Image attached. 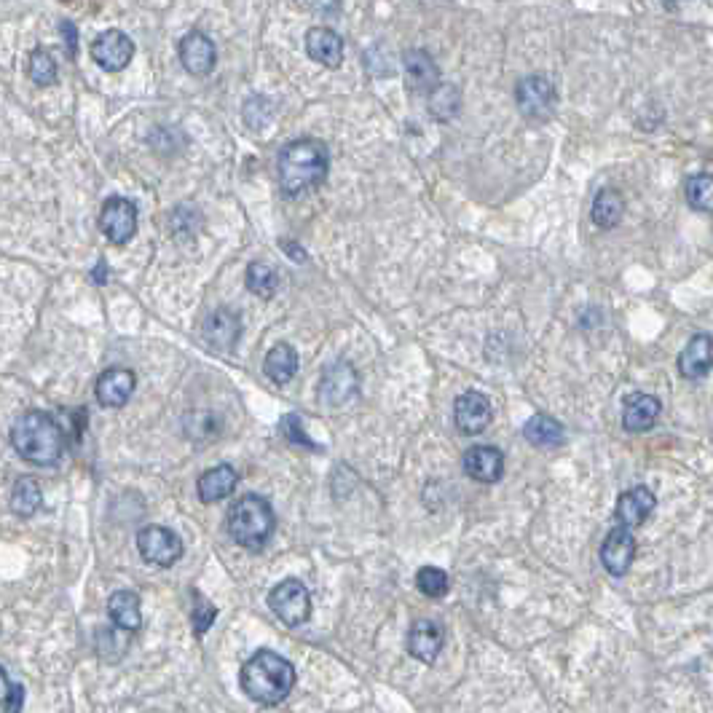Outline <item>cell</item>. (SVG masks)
<instances>
[{
    "instance_id": "1",
    "label": "cell",
    "mask_w": 713,
    "mask_h": 713,
    "mask_svg": "<svg viewBox=\"0 0 713 713\" xmlns=\"http://www.w3.org/2000/svg\"><path fill=\"white\" fill-rule=\"evenodd\" d=\"M330 169L328 145L303 137L295 143H287L279 151L277 177L279 188L285 196H301V193L325 183Z\"/></svg>"
},
{
    "instance_id": "2",
    "label": "cell",
    "mask_w": 713,
    "mask_h": 713,
    "mask_svg": "<svg viewBox=\"0 0 713 713\" xmlns=\"http://www.w3.org/2000/svg\"><path fill=\"white\" fill-rule=\"evenodd\" d=\"M11 445L25 462L49 467L65 451V429L51 413L27 411L11 427Z\"/></svg>"
},
{
    "instance_id": "3",
    "label": "cell",
    "mask_w": 713,
    "mask_h": 713,
    "mask_svg": "<svg viewBox=\"0 0 713 713\" xmlns=\"http://www.w3.org/2000/svg\"><path fill=\"white\" fill-rule=\"evenodd\" d=\"M242 689L244 695L261 705L282 703L295 687V668L271 649H261L242 665Z\"/></svg>"
},
{
    "instance_id": "4",
    "label": "cell",
    "mask_w": 713,
    "mask_h": 713,
    "mask_svg": "<svg viewBox=\"0 0 713 713\" xmlns=\"http://www.w3.org/2000/svg\"><path fill=\"white\" fill-rule=\"evenodd\" d=\"M274 526L277 518L263 496H242L228 512V534L244 550H261L274 534Z\"/></svg>"
},
{
    "instance_id": "5",
    "label": "cell",
    "mask_w": 713,
    "mask_h": 713,
    "mask_svg": "<svg viewBox=\"0 0 713 713\" xmlns=\"http://www.w3.org/2000/svg\"><path fill=\"white\" fill-rule=\"evenodd\" d=\"M515 100H518V110L526 121L542 124V121L553 118L558 94L547 76H526L515 89Z\"/></svg>"
},
{
    "instance_id": "6",
    "label": "cell",
    "mask_w": 713,
    "mask_h": 713,
    "mask_svg": "<svg viewBox=\"0 0 713 713\" xmlns=\"http://www.w3.org/2000/svg\"><path fill=\"white\" fill-rule=\"evenodd\" d=\"M269 606L271 612L277 614L279 620L290 625V628H298V625H303V622L311 617L309 590H306V585L298 582V579L279 582L277 588L269 593Z\"/></svg>"
},
{
    "instance_id": "7",
    "label": "cell",
    "mask_w": 713,
    "mask_h": 713,
    "mask_svg": "<svg viewBox=\"0 0 713 713\" xmlns=\"http://www.w3.org/2000/svg\"><path fill=\"white\" fill-rule=\"evenodd\" d=\"M100 231L110 244H126L137 234V207L135 202H129L124 196H110L108 202L102 204L100 212Z\"/></svg>"
},
{
    "instance_id": "8",
    "label": "cell",
    "mask_w": 713,
    "mask_h": 713,
    "mask_svg": "<svg viewBox=\"0 0 713 713\" xmlns=\"http://www.w3.org/2000/svg\"><path fill=\"white\" fill-rule=\"evenodd\" d=\"M137 550L148 563L156 566H172L183 558V542L175 531L164 526H145L137 534Z\"/></svg>"
},
{
    "instance_id": "9",
    "label": "cell",
    "mask_w": 713,
    "mask_h": 713,
    "mask_svg": "<svg viewBox=\"0 0 713 713\" xmlns=\"http://www.w3.org/2000/svg\"><path fill=\"white\" fill-rule=\"evenodd\" d=\"M89 54H92V59L102 70L118 73L135 57V41L126 33H121V30H105V33L94 38Z\"/></svg>"
},
{
    "instance_id": "10",
    "label": "cell",
    "mask_w": 713,
    "mask_h": 713,
    "mask_svg": "<svg viewBox=\"0 0 713 713\" xmlns=\"http://www.w3.org/2000/svg\"><path fill=\"white\" fill-rule=\"evenodd\" d=\"M357 392H360V376H357V370L346 360L333 362V365L322 373V381H319V397H322V403L338 408V405H346L349 400H354Z\"/></svg>"
},
{
    "instance_id": "11",
    "label": "cell",
    "mask_w": 713,
    "mask_h": 713,
    "mask_svg": "<svg viewBox=\"0 0 713 713\" xmlns=\"http://www.w3.org/2000/svg\"><path fill=\"white\" fill-rule=\"evenodd\" d=\"M403 73H405V86L411 94H432L440 81V68L435 65L432 54L424 49H408L403 54Z\"/></svg>"
},
{
    "instance_id": "12",
    "label": "cell",
    "mask_w": 713,
    "mask_h": 713,
    "mask_svg": "<svg viewBox=\"0 0 713 713\" xmlns=\"http://www.w3.org/2000/svg\"><path fill=\"white\" fill-rule=\"evenodd\" d=\"M491 419H494V411H491V403H488L486 395H480V392H464V395L456 397L453 421H456V429H459L462 435H480L483 429H488Z\"/></svg>"
},
{
    "instance_id": "13",
    "label": "cell",
    "mask_w": 713,
    "mask_h": 713,
    "mask_svg": "<svg viewBox=\"0 0 713 713\" xmlns=\"http://www.w3.org/2000/svg\"><path fill=\"white\" fill-rule=\"evenodd\" d=\"M636 558V539L633 531L625 526H617L606 534L604 547H601V563L612 577H625L630 569V563Z\"/></svg>"
},
{
    "instance_id": "14",
    "label": "cell",
    "mask_w": 713,
    "mask_h": 713,
    "mask_svg": "<svg viewBox=\"0 0 713 713\" xmlns=\"http://www.w3.org/2000/svg\"><path fill=\"white\" fill-rule=\"evenodd\" d=\"M177 51H180L183 68L188 70L191 76H207V73H212V68H215V62H218L215 43L204 33H199V30H191V33L185 35Z\"/></svg>"
},
{
    "instance_id": "15",
    "label": "cell",
    "mask_w": 713,
    "mask_h": 713,
    "mask_svg": "<svg viewBox=\"0 0 713 713\" xmlns=\"http://www.w3.org/2000/svg\"><path fill=\"white\" fill-rule=\"evenodd\" d=\"M239 336H242V319L231 309L212 311L202 328V338L207 341V346L218 349V352L234 349Z\"/></svg>"
},
{
    "instance_id": "16",
    "label": "cell",
    "mask_w": 713,
    "mask_h": 713,
    "mask_svg": "<svg viewBox=\"0 0 713 713\" xmlns=\"http://www.w3.org/2000/svg\"><path fill=\"white\" fill-rule=\"evenodd\" d=\"M137 376L129 368H110L97 378V403L105 408H121L135 392Z\"/></svg>"
},
{
    "instance_id": "17",
    "label": "cell",
    "mask_w": 713,
    "mask_h": 713,
    "mask_svg": "<svg viewBox=\"0 0 713 713\" xmlns=\"http://www.w3.org/2000/svg\"><path fill=\"white\" fill-rule=\"evenodd\" d=\"M306 54L322 68L336 70L344 62V41L330 27H311L306 33Z\"/></svg>"
},
{
    "instance_id": "18",
    "label": "cell",
    "mask_w": 713,
    "mask_h": 713,
    "mask_svg": "<svg viewBox=\"0 0 713 713\" xmlns=\"http://www.w3.org/2000/svg\"><path fill=\"white\" fill-rule=\"evenodd\" d=\"M713 368V338L708 333H697L679 354V373L689 381L705 378Z\"/></svg>"
},
{
    "instance_id": "19",
    "label": "cell",
    "mask_w": 713,
    "mask_h": 713,
    "mask_svg": "<svg viewBox=\"0 0 713 713\" xmlns=\"http://www.w3.org/2000/svg\"><path fill=\"white\" fill-rule=\"evenodd\" d=\"M464 472L478 483H496L504 472V456L494 445H475L464 453Z\"/></svg>"
},
{
    "instance_id": "20",
    "label": "cell",
    "mask_w": 713,
    "mask_h": 713,
    "mask_svg": "<svg viewBox=\"0 0 713 713\" xmlns=\"http://www.w3.org/2000/svg\"><path fill=\"white\" fill-rule=\"evenodd\" d=\"M655 507H657L655 494H652L646 486H636L620 496L614 515H617L620 526H625V529H636V526H641V523L655 512Z\"/></svg>"
},
{
    "instance_id": "21",
    "label": "cell",
    "mask_w": 713,
    "mask_h": 713,
    "mask_svg": "<svg viewBox=\"0 0 713 713\" xmlns=\"http://www.w3.org/2000/svg\"><path fill=\"white\" fill-rule=\"evenodd\" d=\"M445 633L435 620H416L408 633V652L421 663H435L443 649Z\"/></svg>"
},
{
    "instance_id": "22",
    "label": "cell",
    "mask_w": 713,
    "mask_h": 713,
    "mask_svg": "<svg viewBox=\"0 0 713 713\" xmlns=\"http://www.w3.org/2000/svg\"><path fill=\"white\" fill-rule=\"evenodd\" d=\"M663 405L655 395H633L625 403V413H622V427L628 432H646L655 427V421L660 419Z\"/></svg>"
},
{
    "instance_id": "23",
    "label": "cell",
    "mask_w": 713,
    "mask_h": 713,
    "mask_svg": "<svg viewBox=\"0 0 713 713\" xmlns=\"http://www.w3.org/2000/svg\"><path fill=\"white\" fill-rule=\"evenodd\" d=\"M108 614L113 625L118 630H135L143 628V612H140V596L132 590H116L108 601Z\"/></svg>"
},
{
    "instance_id": "24",
    "label": "cell",
    "mask_w": 713,
    "mask_h": 713,
    "mask_svg": "<svg viewBox=\"0 0 713 713\" xmlns=\"http://www.w3.org/2000/svg\"><path fill=\"white\" fill-rule=\"evenodd\" d=\"M236 470L228 467V464H220V467H212L199 478L196 483V491H199V499L202 502H220L226 499L228 494H234L236 488Z\"/></svg>"
},
{
    "instance_id": "25",
    "label": "cell",
    "mask_w": 713,
    "mask_h": 713,
    "mask_svg": "<svg viewBox=\"0 0 713 713\" xmlns=\"http://www.w3.org/2000/svg\"><path fill=\"white\" fill-rule=\"evenodd\" d=\"M590 215H593V223L598 228H604V231H612V228L620 226L622 218H625V199H622V193L617 188L598 191Z\"/></svg>"
},
{
    "instance_id": "26",
    "label": "cell",
    "mask_w": 713,
    "mask_h": 713,
    "mask_svg": "<svg viewBox=\"0 0 713 713\" xmlns=\"http://www.w3.org/2000/svg\"><path fill=\"white\" fill-rule=\"evenodd\" d=\"M263 370L274 384H290L298 373V352L290 344H277L266 354Z\"/></svg>"
},
{
    "instance_id": "27",
    "label": "cell",
    "mask_w": 713,
    "mask_h": 713,
    "mask_svg": "<svg viewBox=\"0 0 713 713\" xmlns=\"http://www.w3.org/2000/svg\"><path fill=\"white\" fill-rule=\"evenodd\" d=\"M523 435L537 448H558L563 443V424L553 416H547V413H537L526 421Z\"/></svg>"
},
{
    "instance_id": "28",
    "label": "cell",
    "mask_w": 713,
    "mask_h": 713,
    "mask_svg": "<svg viewBox=\"0 0 713 713\" xmlns=\"http://www.w3.org/2000/svg\"><path fill=\"white\" fill-rule=\"evenodd\" d=\"M247 290L269 301L279 290V271L266 261H252L247 266Z\"/></svg>"
},
{
    "instance_id": "29",
    "label": "cell",
    "mask_w": 713,
    "mask_h": 713,
    "mask_svg": "<svg viewBox=\"0 0 713 713\" xmlns=\"http://www.w3.org/2000/svg\"><path fill=\"white\" fill-rule=\"evenodd\" d=\"M41 507V486L33 478H19L11 491V510L19 518H30Z\"/></svg>"
},
{
    "instance_id": "30",
    "label": "cell",
    "mask_w": 713,
    "mask_h": 713,
    "mask_svg": "<svg viewBox=\"0 0 713 713\" xmlns=\"http://www.w3.org/2000/svg\"><path fill=\"white\" fill-rule=\"evenodd\" d=\"M459 105H462V92L453 84H440L429 94V113L437 121H451L459 113Z\"/></svg>"
},
{
    "instance_id": "31",
    "label": "cell",
    "mask_w": 713,
    "mask_h": 713,
    "mask_svg": "<svg viewBox=\"0 0 713 713\" xmlns=\"http://www.w3.org/2000/svg\"><path fill=\"white\" fill-rule=\"evenodd\" d=\"M687 204L695 212H703V215H713V175L703 172V175L689 177Z\"/></svg>"
},
{
    "instance_id": "32",
    "label": "cell",
    "mask_w": 713,
    "mask_h": 713,
    "mask_svg": "<svg viewBox=\"0 0 713 713\" xmlns=\"http://www.w3.org/2000/svg\"><path fill=\"white\" fill-rule=\"evenodd\" d=\"M27 76L38 86H51L57 81V62L46 49H35L27 62Z\"/></svg>"
},
{
    "instance_id": "33",
    "label": "cell",
    "mask_w": 713,
    "mask_h": 713,
    "mask_svg": "<svg viewBox=\"0 0 713 713\" xmlns=\"http://www.w3.org/2000/svg\"><path fill=\"white\" fill-rule=\"evenodd\" d=\"M274 113H277L274 102H271L269 97H263V94L250 97V100L244 102V110H242L244 124L250 126V129H263V126H269Z\"/></svg>"
},
{
    "instance_id": "34",
    "label": "cell",
    "mask_w": 713,
    "mask_h": 713,
    "mask_svg": "<svg viewBox=\"0 0 713 713\" xmlns=\"http://www.w3.org/2000/svg\"><path fill=\"white\" fill-rule=\"evenodd\" d=\"M416 588L427 598H443L448 593V574L437 566H424L416 574Z\"/></svg>"
},
{
    "instance_id": "35",
    "label": "cell",
    "mask_w": 713,
    "mask_h": 713,
    "mask_svg": "<svg viewBox=\"0 0 713 713\" xmlns=\"http://www.w3.org/2000/svg\"><path fill=\"white\" fill-rule=\"evenodd\" d=\"M25 705V692L0 668V713H19Z\"/></svg>"
},
{
    "instance_id": "36",
    "label": "cell",
    "mask_w": 713,
    "mask_h": 713,
    "mask_svg": "<svg viewBox=\"0 0 713 713\" xmlns=\"http://www.w3.org/2000/svg\"><path fill=\"white\" fill-rule=\"evenodd\" d=\"M215 617H218V609H215V606H212L199 590H193V609H191L193 630H196L199 636H204V633L212 628Z\"/></svg>"
},
{
    "instance_id": "37",
    "label": "cell",
    "mask_w": 713,
    "mask_h": 713,
    "mask_svg": "<svg viewBox=\"0 0 713 713\" xmlns=\"http://www.w3.org/2000/svg\"><path fill=\"white\" fill-rule=\"evenodd\" d=\"M279 432L285 435V440L287 443H293V445H303V448H317V445L311 443L309 440V435L303 432V424H301V419L295 416V413H290V416H285V419L279 421Z\"/></svg>"
},
{
    "instance_id": "38",
    "label": "cell",
    "mask_w": 713,
    "mask_h": 713,
    "mask_svg": "<svg viewBox=\"0 0 713 713\" xmlns=\"http://www.w3.org/2000/svg\"><path fill=\"white\" fill-rule=\"evenodd\" d=\"M301 3L314 14H336L341 6V0H301Z\"/></svg>"
},
{
    "instance_id": "39",
    "label": "cell",
    "mask_w": 713,
    "mask_h": 713,
    "mask_svg": "<svg viewBox=\"0 0 713 713\" xmlns=\"http://www.w3.org/2000/svg\"><path fill=\"white\" fill-rule=\"evenodd\" d=\"M59 30L65 33V43H68L70 57H76V51H78V30H76V25H73V22H68V19H65V22L59 25Z\"/></svg>"
},
{
    "instance_id": "40",
    "label": "cell",
    "mask_w": 713,
    "mask_h": 713,
    "mask_svg": "<svg viewBox=\"0 0 713 713\" xmlns=\"http://www.w3.org/2000/svg\"><path fill=\"white\" fill-rule=\"evenodd\" d=\"M92 277H94V282H97V285H105V282H108V263H105V261L97 263V269L92 271Z\"/></svg>"
},
{
    "instance_id": "41",
    "label": "cell",
    "mask_w": 713,
    "mask_h": 713,
    "mask_svg": "<svg viewBox=\"0 0 713 713\" xmlns=\"http://www.w3.org/2000/svg\"><path fill=\"white\" fill-rule=\"evenodd\" d=\"M282 247L290 252V258H293V261H301V263L306 261V252H303L301 247H295V244H290V242H282Z\"/></svg>"
},
{
    "instance_id": "42",
    "label": "cell",
    "mask_w": 713,
    "mask_h": 713,
    "mask_svg": "<svg viewBox=\"0 0 713 713\" xmlns=\"http://www.w3.org/2000/svg\"><path fill=\"white\" fill-rule=\"evenodd\" d=\"M65 3H70V0H65Z\"/></svg>"
}]
</instances>
